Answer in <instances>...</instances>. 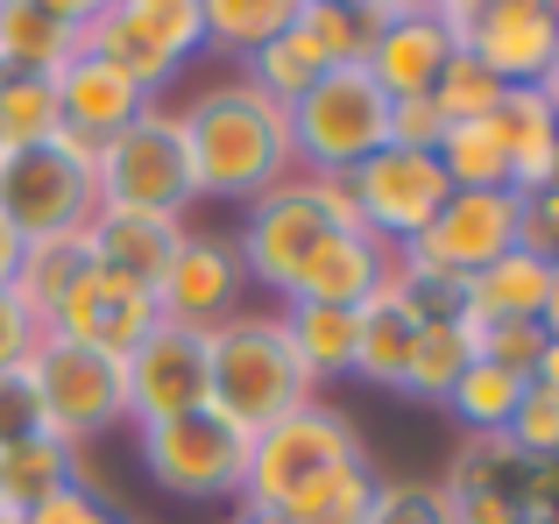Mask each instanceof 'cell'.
Instances as JSON below:
<instances>
[{"label": "cell", "mask_w": 559, "mask_h": 524, "mask_svg": "<svg viewBox=\"0 0 559 524\" xmlns=\"http://www.w3.org/2000/svg\"><path fill=\"white\" fill-rule=\"evenodd\" d=\"M185 164H191V199H234L255 206L262 192H276L284 178H298L290 156V121L276 99H262L255 85H205L199 99L178 114Z\"/></svg>", "instance_id": "cell-1"}, {"label": "cell", "mask_w": 559, "mask_h": 524, "mask_svg": "<svg viewBox=\"0 0 559 524\" xmlns=\"http://www.w3.org/2000/svg\"><path fill=\"white\" fill-rule=\"evenodd\" d=\"M312 376L298 369L284 341V319H248L234 312L227 326L205 333V412H219L227 426H241L248 440L270 432L276 418L312 404Z\"/></svg>", "instance_id": "cell-2"}, {"label": "cell", "mask_w": 559, "mask_h": 524, "mask_svg": "<svg viewBox=\"0 0 559 524\" xmlns=\"http://www.w3.org/2000/svg\"><path fill=\"white\" fill-rule=\"evenodd\" d=\"M284 121H290L298 178H347L376 150H390V93L369 79V64L319 71L284 107Z\"/></svg>", "instance_id": "cell-3"}, {"label": "cell", "mask_w": 559, "mask_h": 524, "mask_svg": "<svg viewBox=\"0 0 559 524\" xmlns=\"http://www.w3.org/2000/svg\"><path fill=\"white\" fill-rule=\"evenodd\" d=\"M79 50L114 64L128 85H142L156 99L205 50V14L199 0H107L79 28Z\"/></svg>", "instance_id": "cell-4"}, {"label": "cell", "mask_w": 559, "mask_h": 524, "mask_svg": "<svg viewBox=\"0 0 559 524\" xmlns=\"http://www.w3.org/2000/svg\"><path fill=\"white\" fill-rule=\"evenodd\" d=\"M93 199H99V213H156V221H185V206H191V164H185L178 114L142 107L121 135L99 142Z\"/></svg>", "instance_id": "cell-5"}, {"label": "cell", "mask_w": 559, "mask_h": 524, "mask_svg": "<svg viewBox=\"0 0 559 524\" xmlns=\"http://www.w3.org/2000/svg\"><path fill=\"white\" fill-rule=\"evenodd\" d=\"M28 390L43 404V432L64 446H85L93 432L121 426L128 418V383H121V361L114 355H93V347H71L57 333H43L22 361Z\"/></svg>", "instance_id": "cell-6"}, {"label": "cell", "mask_w": 559, "mask_h": 524, "mask_svg": "<svg viewBox=\"0 0 559 524\" xmlns=\"http://www.w3.org/2000/svg\"><path fill=\"white\" fill-rule=\"evenodd\" d=\"M341 461H361V426L333 404H305V412L276 418L270 432L248 440V483H241V503H262L276 511L284 497H298L312 475L341 468Z\"/></svg>", "instance_id": "cell-7"}, {"label": "cell", "mask_w": 559, "mask_h": 524, "mask_svg": "<svg viewBox=\"0 0 559 524\" xmlns=\"http://www.w3.org/2000/svg\"><path fill=\"white\" fill-rule=\"evenodd\" d=\"M142 468L156 489L185 503L205 497H241L248 483V432L227 426L219 412H185V418H156L142 426Z\"/></svg>", "instance_id": "cell-8"}, {"label": "cell", "mask_w": 559, "mask_h": 524, "mask_svg": "<svg viewBox=\"0 0 559 524\" xmlns=\"http://www.w3.org/2000/svg\"><path fill=\"white\" fill-rule=\"evenodd\" d=\"M347 192H355L361 227L382 241V249H404L432 227V213L447 206V170L432 164L425 150H376L369 164L347 170Z\"/></svg>", "instance_id": "cell-9"}, {"label": "cell", "mask_w": 559, "mask_h": 524, "mask_svg": "<svg viewBox=\"0 0 559 524\" xmlns=\"http://www.w3.org/2000/svg\"><path fill=\"white\" fill-rule=\"evenodd\" d=\"M518 249V192H447V206L432 213L418 241H404L396 262L411 270H432V276H475L489 270L496 255Z\"/></svg>", "instance_id": "cell-10"}, {"label": "cell", "mask_w": 559, "mask_h": 524, "mask_svg": "<svg viewBox=\"0 0 559 524\" xmlns=\"http://www.w3.org/2000/svg\"><path fill=\"white\" fill-rule=\"evenodd\" d=\"M93 213H99L93 178H79L57 150H0V221L22 241L85 235Z\"/></svg>", "instance_id": "cell-11"}, {"label": "cell", "mask_w": 559, "mask_h": 524, "mask_svg": "<svg viewBox=\"0 0 559 524\" xmlns=\"http://www.w3.org/2000/svg\"><path fill=\"white\" fill-rule=\"evenodd\" d=\"M319 235H341V227L326 221L312 178H284L276 192H262L255 206H248V227H241V241H234V255H241L248 284H262V290L284 298L290 276H298V262L319 249Z\"/></svg>", "instance_id": "cell-12"}, {"label": "cell", "mask_w": 559, "mask_h": 524, "mask_svg": "<svg viewBox=\"0 0 559 524\" xmlns=\"http://www.w3.org/2000/svg\"><path fill=\"white\" fill-rule=\"evenodd\" d=\"M156 319H164V312H156V290H142V284H128V276L85 262V276L64 290V305H57L50 333L71 341V347H93V355L128 361L142 341H150Z\"/></svg>", "instance_id": "cell-13"}, {"label": "cell", "mask_w": 559, "mask_h": 524, "mask_svg": "<svg viewBox=\"0 0 559 524\" xmlns=\"http://www.w3.org/2000/svg\"><path fill=\"white\" fill-rule=\"evenodd\" d=\"M121 383H128V418H135V426L205 412V333L156 319L150 341L121 361Z\"/></svg>", "instance_id": "cell-14"}, {"label": "cell", "mask_w": 559, "mask_h": 524, "mask_svg": "<svg viewBox=\"0 0 559 524\" xmlns=\"http://www.w3.org/2000/svg\"><path fill=\"white\" fill-rule=\"evenodd\" d=\"M241 290H248V270L241 255H234L227 235H185L178 255H170L164 284H156V312L170 319V326H227L234 312H241Z\"/></svg>", "instance_id": "cell-15"}, {"label": "cell", "mask_w": 559, "mask_h": 524, "mask_svg": "<svg viewBox=\"0 0 559 524\" xmlns=\"http://www.w3.org/2000/svg\"><path fill=\"white\" fill-rule=\"evenodd\" d=\"M559 50V8L552 0H475L467 57L489 64L503 85H538Z\"/></svg>", "instance_id": "cell-16"}, {"label": "cell", "mask_w": 559, "mask_h": 524, "mask_svg": "<svg viewBox=\"0 0 559 524\" xmlns=\"http://www.w3.org/2000/svg\"><path fill=\"white\" fill-rule=\"evenodd\" d=\"M390 8H396V0H290L284 43L298 50V64L312 71V79H319V71L369 64Z\"/></svg>", "instance_id": "cell-17"}, {"label": "cell", "mask_w": 559, "mask_h": 524, "mask_svg": "<svg viewBox=\"0 0 559 524\" xmlns=\"http://www.w3.org/2000/svg\"><path fill=\"white\" fill-rule=\"evenodd\" d=\"M85 0H0V79H57L79 57Z\"/></svg>", "instance_id": "cell-18"}, {"label": "cell", "mask_w": 559, "mask_h": 524, "mask_svg": "<svg viewBox=\"0 0 559 524\" xmlns=\"http://www.w3.org/2000/svg\"><path fill=\"white\" fill-rule=\"evenodd\" d=\"M447 57H453V43L439 28V8H390V22H382V36L369 50V79L390 99H418L439 85Z\"/></svg>", "instance_id": "cell-19"}, {"label": "cell", "mask_w": 559, "mask_h": 524, "mask_svg": "<svg viewBox=\"0 0 559 524\" xmlns=\"http://www.w3.org/2000/svg\"><path fill=\"white\" fill-rule=\"evenodd\" d=\"M382 270H390V249L376 235H319V249L290 276L284 305H341V312H355L382 284Z\"/></svg>", "instance_id": "cell-20"}, {"label": "cell", "mask_w": 559, "mask_h": 524, "mask_svg": "<svg viewBox=\"0 0 559 524\" xmlns=\"http://www.w3.org/2000/svg\"><path fill=\"white\" fill-rule=\"evenodd\" d=\"M191 235L185 221H156V213H93L85 221V249H93L99 270L128 276V284L156 290L170 270V255H178V241Z\"/></svg>", "instance_id": "cell-21"}, {"label": "cell", "mask_w": 559, "mask_h": 524, "mask_svg": "<svg viewBox=\"0 0 559 524\" xmlns=\"http://www.w3.org/2000/svg\"><path fill=\"white\" fill-rule=\"evenodd\" d=\"M496 135H503V156H510V192L532 199V192H552L559 184V121L546 107L538 85H510L496 99Z\"/></svg>", "instance_id": "cell-22"}, {"label": "cell", "mask_w": 559, "mask_h": 524, "mask_svg": "<svg viewBox=\"0 0 559 524\" xmlns=\"http://www.w3.org/2000/svg\"><path fill=\"white\" fill-rule=\"evenodd\" d=\"M50 85H57V114H64V128H79V135H93V142L121 135L142 107H156L142 85H128L114 64H99V57H85V50L71 57Z\"/></svg>", "instance_id": "cell-23"}, {"label": "cell", "mask_w": 559, "mask_h": 524, "mask_svg": "<svg viewBox=\"0 0 559 524\" xmlns=\"http://www.w3.org/2000/svg\"><path fill=\"white\" fill-rule=\"evenodd\" d=\"M411 333H418V319L396 305L390 284H376L369 298L355 305V376H361V383H376V390H396V383H404Z\"/></svg>", "instance_id": "cell-24"}, {"label": "cell", "mask_w": 559, "mask_h": 524, "mask_svg": "<svg viewBox=\"0 0 559 524\" xmlns=\"http://www.w3.org/2000/svg\"><path fill=\"white\" fill-rule=\"evenodd\" d=\"M85 262H93V249H85V235H57V241H22V270H14V290L8 298L22 305L28 319H36L43 333H50L57 305H64V290L85 276Z\"/></svg>", "instance_id": "cell-25"}, {"label": "cell", "mask_w": 559, "mask_h": 524, "mask_svg": "<svg viewBox=\"0 0 559 524\" xmlns=\"http://www.w3.org/2000/svg\"><path fill=\"white\" fill-rule=\"evenodd\" d=\"M276 319H284V341L312 383L355 376V312H341V305H284Z\"/></svg>", "instance_id": "cell-26"}, {"label": "cell", "mask_w": 559, "mask_h": 524, "mask_svg": "<svg viewBox=\"0 0 559 524\" xmlns=\"http://www.w3.org/2000/svg\"><path fill=\"white\" fill-rule=\"evenodd\" d=\"M467 361H475L467 326H461V319H432V326L411 333V361H404V383H396V397H411V404H447L453 383L467 376Z\"/></svg>", "instance_id": "cell-27"}, {"label": "cell", "mask_w": 559, "mask_h": 524, "mask_svg": "<svg viewBox=\"0 0 559 524\" xmlns=\"http://www.w3.org/2000/svg\"><path fill=\"white\" fill-rule=\"evenodd\" d=\"M546 290H552V262L510 249V255H496L489 270L467 276V312L475 319H538Z\"/></svg>", "instance_id": "cell-28"}, {"label": "cell", "mask_w": 559, "mask_h": 524, "mask_svg": "<svg viewBox=\"0 0 559 524\" xmlns=\"http://www.w3.org/2000/svg\"><path fill=\"white\" fill-rule=\"evenodd\" d=\"M432 164L447 170L453 192H510V156H503L496 121H447Z\"/></svg>", "instance_id": "cell-29"}, {"label": "cell", "mask_w": 559, "mask_h": 524, "mask_svg": "<svg viewBox=\"0 0 559 524\" xmlns=\"http://www.w3.org/2000/svg\"><path fill=\"white\" fill-rule=\"evenodd\" d=\"M369 503H376V468H369V454H361V461H341V468L312 475V483H305L298 497H284L276 511L290 524H361Z\"/></svg>", "instance_id": "cell-30"}, {"label": "cell", "mask_w": 559, "mask_h": 524, "mask_svg": "<svg viewBox=\"0 0 559 524\" xmlns=\"http://www.w3.org/2000/svg\"><path fill=\"white\" fill-rule=\"evenodd\" d=\"M71 483H85L79 446L50 440V432H36V440H22V446L0 454V503H14V511H28V503H43L50 489H71Z\"/></svg>", "instance_id": "cell-31"}, {"label": "cell", "mask_w": 559, "mask_h": 524, "mask_svg": "<svg viewBox=\"0 0 559 524\" xmlns=\"http://www.w3.org/2000/svg\"><path fill=\"white\" fill-rule=\"evenodd\" d=\"M524 390H532V376L496 369V361H467V376L453 383L447 412L461 418L467 432H503V426H510V412L524 404Z\"/></svg>", "instance_id": "cell-32"}, {"label": "cell", "mask_w": 559, "mask_h": 524, "mask_svg": "<svg viewBox=\"0 0 559 524\" xmlns=\"http://www.w3.org/2000/svg\"><path fill=\"white\" fill-rule=\"evenodd\" d=\"M199 14H205V50L255 57L262 43L284 36L290 0H199Z\"/></svg>", "instance_id": "cell-33"}, {"label": "cell", "mask_w": 559, "mask_h": 524, "mask_svg": "<svg viewBox=\"0 0 559 524\" xmlns=\"http://www.w3.org/2000/svg\"><path fill=\"white\" fill-rule=\"evenodd\" d=\"M64 128L50 79H0V150H50Z\"/></svg>", "instance_id": "cell-34"}, {"label": "cell", "mask_w": 559, "mask_h": 524, "mask_svg": "<svg viewBox=\"0 0 559 524\" xmlns=\"http://www.w3.org/2000/svg\"><path fill=\"white\" fill-rule=\"evenodd\" d=\"M503 93H510V85L496 79L489 64H475L467 50H453L447 71H439V85H432V99H439V114H447V121H489Z\"/></svg>", "instance_id": "cell-35"}, {"label": "cell", "mask_w": 559, "mask_h": 524, "mask_svg": "<svg viewBox=\"0 0 559 524\" xmlns=\"http://www.w3.org/2000/svg\"><path fill=\"white\" fill-rule=\"evenodd\" d=\"M461 326H467V341H475V361H496V369H518V376H532L538 347H546L538 319H475V312H461Z\"/></svg>", "instance_id": "cell-36"}, {"label": "cell", "mask_w": 559, "mask_h": 524, "mask_svg": "<svg viewBox=\"0 0 559 524\" xmlns=\"http://www.w3.org/2000/svg\"><path fill=\"white\" fill-rule=\"evenodd\" d=\"M361 524H461L439 483H376V503Z\"/></svg>", "instance_id": "cell-37"}, {"label": "cell", "mask_w": 559, "mask_h": 524, "mask_svg": "<svg viewBox=\"0 0 559 524\" xmlns=\"http://www.w3.org/2000/svg\"><path fill=\"white\" fill-rule=\"evenodd\" d=\"M503 440L518 446V454H532V461H552L559 454V397L552 390H524V404L510 412V426H503Z\"/></svg>", "instance_id": "cell-38"}, {"label": "cell", "mask_w": 559, "mask_h": 524, "mask_svg": "<svg viewBox=\"0 0 559 524\" xmlns=\"http://www.w3.org/2000/svg\"><path fill=\"white\" fill-rule=\"evenodd\" d=\"M241 85H255L262 99L290 107V99H298L305 85H312V71H305V64H298V50H290V43L276 36V43H262V50L248 57V79H241Z\"/></svg>", "instance_id": "cell-39"}, {"label": "cell", "mask_w": 559, "mask_h": 524, "mask_svg": "<svg viewBox=\"0 0 559 524\" xmlns=\"http://www.w3.org/2000/svg\"><path fill=\"white\" fill-rule=\"evenodd\" d=\"M22 524H121V511L93 483H71V489H50L43 503H28Z\"/></svg>", "instance_id": "cell-40"}, {"label": "cell", "mask_w": 559, "mask_h": 524, "mask_svg": "<svg viewBox=\"0 0 559 524\" xmlns=\"http://www.w3.org/2000/svg\"><path fill=\"white\" fill-rule=\"evenodd\" d=\"M439 135H447V114H439L432 93L418 99H390V150H439Z\"/></svg>", "instance_id": "cell-41"}, {"label": "cell", "mask_w": 559, "mask_h": 524, "mask_svg": "<svg viewBox=\"0 0 559 524\" xmlns=\"http://www.w3.org/2000/svg\"><path fill=\"white\" fill-rule=\"evenodd\" d=\"M36 432H43V404H36V390H28V376L0 369V454L36 440Z\"/></svg>", "instance_id": "cell-42"}, {"label": "cell", "mask_w": 559, "mask_h": 524, "mask_svg": "<svg viewBox=\"0 0 559 524\" xmlns=\"http://www.w3.org/2000/svg\"><path fill=\"white\" fill-rule=\"evenodd\" d=\"M518 249L559 270V184H552V192L518 199Z\"/></svg>", "instance_id": "cell-43"}, {"label": "cell", "mask_w": 559, "mask_h": 524, "mask_svg": "<svg viewBox=\"0 0 559 524\" xmlns=\"http://www.w3.org/2000/svg\"><path fill=\"white\" fill-rule=\"evenodd\" d=\"M36 341H43V326H36V319H28L14 298H8V290H0V369H22Z\"/></svg>", "instance_id": "cell-44"}, {"label": "cell", "mask_w": 559, "mask_h": 524, "mask_svg": "<svg viewBox=\"0 0 559 524\" xmlns=\"http://www.w3.org/2000/svg\"><path fill=\"white\" fill-rule=\"evenodd\" d=\"M453 517L461 524H518V511L503 497H453Z\"/></svg>", "instance_id": "cell-45"}, {"label": "cell", "mask_w": 559, "mask_h": 524, "mask_svg": "<svg viewBox=\"0 0 559 524\" xmlns=\"http://www.w3.org/2000/svg\"><path fill=\"white\" fill-rule=\"evenodd\" d=\"M14 270H22V235L0 221V290H14Z\"/></svg>", "instance_id": "cell-46"}, {"label": "cell", "mask_w": 559, "mask_h": 524, "mask_svg": "<svg viewBox=\"0 0 559 524\" xmlns=\"http://www.w3.org/2000/svg\"><path fill=\"white\" fill-rule=\"evenodd\" d=\"M532 383L559 397V341H546V347H538V361H532Z\"/></svg>", "instance_id": "cell-47"}, {"label": "cell", "mask_w": 559, "mask_h": 524, "mask_svg": "<svg viewBox=\"0 0 559 524\" xmlns=\"http://www.w3.org/2000/svg\"><path fill=\"white\" fill-rule=\"evenodd\" d=\"M538 333H546V341H559V270H552V290H546V305H538Z\"/></svg>", "instance_id": "cell-48"}, {"label": "cell", "mask_w": 559, "mask_h": 524, "mask_svg": "<svg viewBox=\"0 0 559 524\" xmlns=\"http://www.w3.org/2000/svg\"><path fill=\"white\" fill-rule=\"evenodd\" d=\"M538 93H546V107H552V121H559V50H552V64H546V79H538Z\"/></svg>", "instance_id": "cell-49"}, {"label": "cell", "mask_w": 559, "mask_h": 524, "mask_svg": "<svg viewBox=\"0 0 559 524\" xmlns=\"http://www.w3.org/2000/svg\"><path fill=\"white\" fill-rule=\"evenodd\" d=\"M234 524H290L284 511H262V503H241V517H234Z\"/></svg>", "instance_id": "cell-50"}]
</instances>
